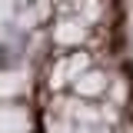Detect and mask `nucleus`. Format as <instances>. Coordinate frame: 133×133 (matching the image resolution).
Here are the masks:
<instances>
[{"mask_svg": "<svg viewBox=\"0 0 133 133\" xmlns=\"http://www.w3.org/2000/svg\"><path fill=\"white\" fill-rule=\"evenodd\" d=\"M27 90L30 83L20 70L0 73V133H40Z\"/></svg>", "mask_w": 133, "mask_h": 133, "instance_id": "nucleus-1", "label": "nucleus"}]
</instances>
